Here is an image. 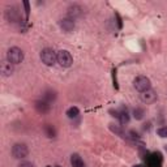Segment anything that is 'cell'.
<instances>
[{"label": "cell", "mask_w": 167, "mask_h": 167, "mask_svg": "<svg viewBox=\"0 0 167 167\" xmlns=\"http://www.w3.org/2000/svg\"><path fill=\"white\" fill-rule=\"evenodd\" d=\"M133 86L136 90H138L140 93H144V91L150 89L152 82L146 76H137L133 80Z\"/></svg>", "instance_id": "cell-1"}, {"label": "cell", "mask_w": 167, "mask_h": 167, "mask_svg": "<svg viewBox=\"0 0 167 167\" xmlns=\"http://www.w3.org/2000/svg\"><path fill=\"white\" fill-rule=\"evenodd\" d=\"M56 59H58V63L61 65V67H71L72 63H73V58L69 51L67 50H60L56 52Z\"/></svg>", "instance_id": "cell-2"}, {"label": "cell", "mask_w": 167, "mask_h": 167, "mask_svg": "<svg viewBox=\"0 0 167 167\" xmlns=\"http://www.w3.org/2000/svg\"><path fill=\"white\" fill-rule=\"evenodd\" d=\"M7 58L12 64H18L24 60V52L21 48H18V47H11L8 50Z\"/></svg>", "instance_id": "cell-3"}, {"label": "cell", "mask_w": 167, "mask_h": 167, "mask_svg": "<svg viewBox=\"0 0 167 167\" xmlns=\"http://www.w3.org/2000/svg\"><path fill=\"white\" fill-rule=\"evenodd\" d=\"M41 59L46 65H54L58 61L56 52H55L54 50H51V48H45V50H42Z\"/></svg>", "instance_id": "cell-4"}, {"label": "cell", "mask_w": 167, "mask_h": 167, "mask_svg": "<svg viewBox=\"0 0 167 167\" xmlns=\"http://www.w3.org/2000/svg\"><path fill=\"white\" fill-rule=\"evenodd\" d=\"M28 154H29V149L25 144H15L13 147H12V156L16 159L25 158Z\"/></svg>", "instance_id": "cell-5"}, {"label": "cell", "mask_w": 167, "mask_h": 167, "mask_svg": "<svg viewBox=\"0 0 167 167\" xmlns=\"http://www.w3.org/2000/svg\"><path fill=\"white\" fill-rule=\"evenodd\" d=\"M140 99H141V102H144L146 104L154 103L157 101V93L154 90H152V89H149V90H146L144 93H141V94H140Z\"/></svg>", "instance_id": "cell-6"}, {"label": "cell", "mask_w": 167, "mask_h": 167, "mask_svg": "<svg viewBox=\"0 0 167 167\" xmlns=\"http://www.w3.org/2000/svg\"><path fill=\"white\" fill-rule=\"evenodd\" d=\"M59 25H60V28L64 30V32H67V33H69V32H72L73 29H75V20H72V18H63V20H60V22H59Z\"/></svg>", "instance_id": "cell-7"}, {"label": "cell", "mask_w": 167, "mask_h": 167, "mask_svg": "<svg viewBox=\"0 0 167 167\" xmlns=\"http://www.w3.org/2000/svg\"><path fill=\"white\" fill-rule=\"evenodd\" d=\"M81 15H82V8L80 7V5L73 4V5H71V7L68 8V16H69V18H72V20L80 17Z\"/></svg>", "instance_id": "cell-8"}, {"label": "cell", "mask_w": 167, "mask_h": 167, "mask_svg": "<svg viewBox=\"0 0 167 167\" xmlns=\"http://www.w3.org/2000/svg\"><path fill=\"white\" fill-rule=\"evenodd\" d=\"M162 154L160 153H154L150 157L149 160V167H160L162 166Z\"/></svg>", "instance_id": "cell-9"}, {"label": "cell", "mask_w": 167, "mask_h": 167, "mask_svg": "<svg viewBox=\"0 0 167 167\" xmlns=\"http://www.w3.org/2000/svg\"><path fill=\"white\" fill-rule=\"evenodd\" d=\"M35 110L38 111V112H41V114H46V112L50 111V103L46 102L45 99L43 101H37L35 102Z\"/></svg>", "instance_id": "cell-10"}, {"label": "cell", "mask_w": 167, "mask_h": 167, "mask_svg": "<svg viewBox=\"0 0 167 167\" xmlns=\"http://www.w3.org/2000/svg\"><path fill=\"white\" fill-rule=\"evenodd\" d=\"M2 73H3L4 77H8L13 73V64H12L9 60L3 61L2 63Z\"/></svg>", "instance_id": "cell-11"}, {"label": "cell", "mask_w": 167, "mask_h": 167, "mask_svg": "<svg viewBox=\"0 0 167 167\" xmlns=\"http://www.w3.org/2000/svg\"><path fill=\"white\" fill-rule=\"evenodd\" d=\"M71 163L73 167H84V160L78 154H72L71 156Z\"/></svg>", "instance_id": "cell-12"}, {"label": "cell", "mask_w": 167, "mask_h": 167, "mask_svg": "<svg viewBox=\"0 0 167 167\" xmlns=\"http://www.w3.org/2000/svg\"><path fill=\"white\" fill-rule=\"evenodd\" d=\"M110 131L111 132H114L115 134H117V136H120V137H123V138H125L127 137V134L124 133V131L119 127V125H115V124H110Z\"/></svg>", "instance_id": "cell-13"}, {"label": "cell", "mask_w": 167, "mask_h": 167, "mask_svg": "<svg viewBox=\"0 0 167 167\" xmlns=\"http://www.w3.org/2000/svg\"><path fill=\"white\" fill-rule=\"evenodd\" d=\"M43 99H45L46 102H48V103L55 101V99H56V93L52 91V90H47L45 94H43Z\"/></svg>", "instance_id": "cell-14"}, {"label": "cell", "mask_w": 167, "mask_h": 167, "mask_svg": "<svg viewBox=\"0 0 167 167\" xmlns=\"http://www.w3.org/2000/svg\"><path fill=\"white\" fill-rule=\"evenodd\" d=\"M144 115H145V111L144 108H141V107H136L133 110V117L136 120H141V119H144Z\"/></svg>", "instance_id": "cell-15"}, {"label": "cell", "mask_w": 167, "mask_h": 167, "mask_svg": "<svg viewBox=\"0 0 167 167\" xmlns=\"http://www.w3.org/2000/svg\"><path fill=\"white\" fill-rule=\"evenodd\" d=\"M5 16H7V18L9 21H12V22H15L16 20H17V12H16V8H11V9H8L7 11V13H5Z\"/></svg>", "instance_id": "cell-16"}, {"label": "cell", "mask_w": 167, "mask_h": 167, "mask_svg": "<svg viewBox=\"0 0 167 167\" xmlns=\"http://www.w3.org/2000/svg\"><path fill=\"white\" fill-rule=\"evenodd\" d=\"M78 115H80V110L77 107H71L67 110V116L69 117V119H75Z\"/></svg>", "instance_id": "cell-17"}, {"label": "cell", "mask_w": 167, "mask_h": 167, "mask_svg": "<svg viewBox=\"0 0 167 167\" xmlns=\"http://www.w3.org/2000/svg\"><path fill=\"white\" fill-rule=\"evenodd\" d=\"M45 132H46V134H47V137H50V138L55 137V134H56V131H55V128H54L52 125H50V124H46V125H45Z\"/></svg>", "instance_id": "cell-18"}, {"label": "cell", "mask_w": 167, "mask_h": 167, "mask_svg": "<svg viewBox=\"0 0 167 167\" xmlns=\"http://www.w3.org/2000/svg\"><path fill=\"white\" fill-rule=\"evenodd\" d=\"M119 120L121 124H127V123H129V114L127 112V111H123V112L119 114Z\"/></svg>", "instance_id": "cell-19"}, {"label": "cell", "mask_w": 167, "mask_h": 167, "mask_svg": "<svg viewBox=\"0 0 167 167\" xmlns=\"http://www.w3.org/2000/svg\"><path fill=\"white\" fill-rule=\"evenodd\" d=\"M157 134L159 136V137H162V138L167 137V127H160V128H158V129H157Z\"/></svg>", "instance_id": "cell-20"}, {"label": "cell", "mask_w": 167, "mask_h": 167, "mask_svg": "<svg viewBox=\"0 0 167 167\" xmlns=\"http://www.w3.org/2000/svg\"><path fill=\"white\" fill-rule=\"evenodd\" d=\"M24 7H25V16H26V20L29 18V13H30V3L29 2H24Z\"/></svg>", "instance_id": "cell-21"}, {"label": "cell", "mask_w": 167, "mask_h": 167, "mask_svg": "<svg viewBox=\"0 0 167 167\" xmlns=\"http://www.w3.org/2000/svg\"><path fill=\"white\" fill-rule=\"evenodd\" d=\"M112 81H114V86H115V89H117L119 86H117V78H116V69L112 71Z\"/></svg>", "instance_id": "cell-22"}, {"label": "cell", "mask_w": 167, "mask_h": 167, "mask_svg": "<svg viewBox=\"0 0 167 167\" xmlns=\"http://www.w3.org/2000/svg\"><path fill=\"white\" fill-rule=\"evenodd\" d=\"M129 134H131V137H132V138H136V140H138V138H140V134L136 132V131H133V129H132V131H129Z\"/></svg>", "instance_id": "cell-23"}, {"label": "cell", "mask_w": 167, "mask_h": 167, "mask_svg": "<svg viewBox=\"0 0 167 167\" xmlns=\"http://www.w3.org/2000/svg\"><path fill=\"white\" fill-rule=\"evenodd\" d=\"M18 167H34V165L32 162H22L18 165Z\"/></svg>", "instance_id": "cell-24"}, {"label": "cell", "mask_w": 167, "mask_h": 167, "mask_svg": "<svg viewBox=\"0 0 167 167\" xmlns=\"http://www.w3.org/2000/svg\"><path fill=\"white\" fill-rule=\"evenodd\" d=\"M115 16H116V18H117V28H119V29H121V28H123V22H121V18H120L119 13H116Z\"/></svg>", "instance_id": "cell-25"}, {"label": "cell", "mask_w": 167, "mask_h": 167, "mask_svg": "<svg viewBox=\"0 0 167 167\" xmlns=\"http://www.w3.org/2000/svg\"><path fill=\"white\" fill-rule=\"evenodd\" d=\"M110 114H112L114 117H116V119H119V114L120 112H117V111H114V110H110Z\"/></svg>", "instance_id": "cell-26"}, {"label": "cell", "mask_w": 167, "mask_h": 167, "mask_svg": "<svg viewBox=\"0 0 167 167\" xmlns=\"http://www.w3.org/2000/svg\"><path fill=\"white\" fill-rule=\"evenodd\" d=\"M133 167H144V166H142V165H134Z\"/></svg>", "instance_id": "cell-27"}, {"label": "cell", "mask_w": 167, "mask_h": 167, "mask_svg": "<svg viewBox=\"0 0 167 167\" xmlns=\"http://www.w3.org/2000/svg\"><path fill=\"white\" fill-rule=\"evenodd\" d=\"M166 150H167V145H166Z\"/></svg>", "instance_id": "cell-28"}, {"label": "cell", "mask_w": 167, "mask_h": 167, "mask_svg": "<svg viewBox=\"0 0 167 167\" xmlns=\"http://www.w3.org/2000/svg\"><path fill=\"white\" fill-rule=\"evenodd\" d=\"M55 167H60V166H55Z\"/></svg>", "instance_id": "cell-29"}, {"label": "cell", "mask_w": 167, "mask_h": 167, "mask_svg": "<svg viewBox=\"0 0 167 167\" xmlns=\"http://www.w3.org/2000/svg\"><path fill=\"white\" fill-rule=\"evenodd\" d=\"M46 167H51V166H46Z\"/></svg>", "instance_id": "cell-30"}]
</instances>
